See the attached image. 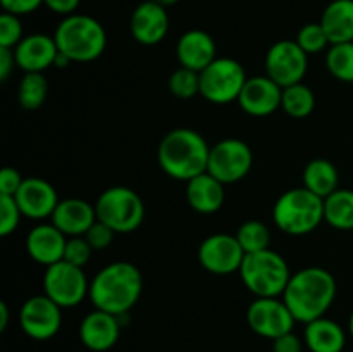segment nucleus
<instances>
[{"mask_svg": "<svg viewBox=\"0 0 353 352\" xmlns=\"http://www.w3.org/2000/svg\"><path fill=\"white\" fill-rule=\"evenodd\" d=\"M281 297L293 317L307 324L323 317L333 306L336 297V280L324 268H303L293 273Z\"/></svg>", "mask_w": 353, "mask_h": 352, "instance_id": "nucleus-1", "label": "nucleus"}, {"mask_svg": "<svg viewBox=\"0 0 353 352\" xmlns=\"http://www.w3.org/2000/svg\"><path fill=\"white\" fill-rule=\"evenodd\" d=\"M143 292L140 269L128 261L107 264L90 282V300L95 309L123 316L134 307Z\"/></svg>", "mask_w": 353, "mask_h": 352, "instance_id": "nucleus-2", "label": "nucleus"}, {"mask_svg": "<svg viewBox=\"0 0 353 352\" xmlns=\"http://www.w3.org/2000/svg\"><path fill=\"white\" fill-rule=\"evenodd\" d=\"M210 145L192 128H176L164 135L157 148V161L162 171L178 182H190L207 173Z\"/></svg>", "mask_w": 353, "mask_h": 352, "instance_id": "nucleus-3", "label": "nucleus"}, {"mask_svg": "<svg viewBox=\"0 0 353 352\" xmlns=\"http://www.w3.org/2000/svg\"><path fill=\"white\" fill-rule=\"evenodd\" d=\"M59 52L71 62H92L105 52L107 33L100 21L86 14H71L55 28Z\"/></svg>", "mask_w": 353, "mask_h": 352, "instance_id": "nucleus-4", "label": "nucleus"}, {"mask_svg": "<svg viewBox=\"0 0 353 352\" xmlns=\"http://www.w3.org/2000/svg\"><path fill=\"white\" fill-rule=\"evenodd\" d=\"M276 226L286 235H309L324 221V199L305 186L286 190L272 207Z\"/></svg>", "mask_w": 353, "mask_h": 352, "instance_id": "nucleus-5", "label": "nucleus"}, {"mask_svg": "<svg viewBox=\"0 0 353 352\" xmlns=\"http://www.w3.org/2000/svg\"><path fill=\"white\" fill-rule=\"evenodd\" d=\"M238 273L248 292L255 297L283 295L293 275L286 259L271 248L245 254Z\"/></svg>", "mask_w": 353, "mask_h": 352, "instance_id": "nucleus-6", "label": "nucleus"}, {"mask_svg": "<svg viewBox=\"0 0 353 352\" xmlns=\"http://www.w3.org/2000/svg\"><path fill=\"white\" fill-rule=\"evenodd\" d=\"M97 219L112 228L116 233H133L141 226L145 206L141 197L128 186H110L95 202Z\"/></svg>", "mask_w": 353, "mask_h": 352, "instance_id": "nucleus-7", "label": "nucleus"}, {"mask_svg": "<svg viewBox=\"0 0 353 352\" xmlns=\"http://www.w3.org/2000/svg\"><path fill=\"white\" fill-rule=\"evenodd\" d=\"M248 76L245 68L231 57H216L200 71V95L212 104L238 100Z\"/></svg>", "mask_w": 353, "mask_h": 352, "instance_id": "nucleus-8", "label": "nucleus"}, {"mask_svg": "<svg viewBox=\"0 0 353 352\" xmlns=\"http://www.w3.org/2000/svg\"><path fill=\"white\" fill-rule=\"evenodd\" d=\"M43 293L57 306L76 307L88 297L90 283L83 268L68 261H59L48 266L43 275Z\"/></svg>", "mask_w": 353, "mask_h": 352, "instance_id": "nucleus-9", "label": "nucleus"}, {"mask_svg": "<svg viewBox=\"0 0 353 352\" xmlns=\"http://www.w3.org/2000/svg\"><path fill=\"white\" fill-rule=\"evenodd\" d=\"M252 164L254 154L250 145L238 138H224L210 147L207 173L224 185H230L248 176Z\"/></svg>", "mask_w": 353, "mask_h": 352, "instance_id": "nucleus-10", "label": "nucleus"}, {"mask_svg": "<svg viewBox=\"0 0 353 352\" xmlns=\"http://www.w3.org/2000/svg\"><path fill=\"white\" fill-rule=\"evenodd\" d=\"M309 69V55L295 40H279L265 54V75L281 88L302 83Z\"/></svg>", "mask_w": 353, "mask_h": 352, "instance_id": "nucleus-11", "label": "nucleus"}, {"mask_svg": "<svg viewBox=\"0 0 353 352\" xmlns=\"http://www.w3.org/2000/svg\"><path fill=\"white\" fill-rule=\"evenodd\" d=\"M247 321L254 333L269 340L293 331L296 323L285 300L278 297H257L248 306Z\"/></svg>", "mask_w": 353, "mask_h": 352, "instance_id": "nucleus-12", "label": "nucleus"}, {"mask_svg": "<svg viewBox=\"0 0 353 352\" xmlns=\"http://www.w3.org/2000/svg\"><path fill=\"white\" fill-rule=\"evenodd\" d=\"M62 307L45 293L24 300L19 309V326L33 340H48L55 337L62 324Z\"/></svg>", "mask_w": 353, "mask_h": 352, "instance_id": "nucleus-13", "label": "nucleus"}, {"mask_svg": "<svg viewBox=\"0 0 353 352\" xmlns=\"http://www.w3.org/2000/svg\"><path fill=\"white\" fill-rule=\"evenodd\" d=\"M245 251L238 242L236 235H209L199 247L200 264L212 275H231L234 271H240Z\"/></svg>", "mask_w": 353, "mask_h": 352, "instance_id": "nucleus-14", "label": "nucleus"}, {"mask_svg": "<svg viewBox=\"0 0 353 352\" xmlns=\"http://www.w3.org/2000/svg\"><path fill=\"white\" fill-rule=\"evenodd\" d=\"M281 97L283 88L268 75L252 76L243 85L236 102L243 113L255 117H265L281 109Z\"/></svg>", "mask_w": 353, "mask_h": 352, "instance_id": "nucleus-15", "label": "nucleus"}, {"mask_svg": "<svg viewBox=\"0 0 353 352\" xmlns=\"http://www.w3.org/2000/svg\"><path fill=\"white\" fill-rule=\"evenodd\" d=\"M14 199H16L23 216L34 221L52 217L55 207L61 202L54 185L48 183L47 179L37 178V176L24 178L23 185L17 190Z\"/></svg>", "mask_w": 353, "mask_h": 352, "instance_id": "nucleus-16", "label": "nucleus"}, {"mask_svg": "<svg viewBox=\"0 0 353 352\" xmlns=\"http://www.w3.org/2000/svg\"><path fill=\"white\" fill-rule=\"evenodd\" d=\"M130 30L138 43L147 47L161 43L169 31L168 10L154 0H145L131 14Z\"/></svg>", "mask_w": 353, "mask_h": 352, "instance_id": "nucleus-17", "label": "nucleus"}, {"mask_svg": "<svg viewBox=\"0 0 353 352\" xmlns=\"http://www.w3.org/2000/svg\"><path fill=\"white\" fill-rule=\"evenodd\" d=\"M121 321L116 314L95 309L83 317L79 324V340L93 352H105L117 344Z\"/></svg>", "mask_w": 353, "mask_h": 352, "instance_id": "nucleus-18", "label": "nucleus"}, {"mask_svg": "<svg viewBox=\"0 0 353 352\" xmlns=\"http://www.w3.org/2000/svg\"><path fill=\"white\" fill-rule=\"evenodd\" d=\"M59 48L54 37L33 33L24 37L14 48L17 68L24 72H43L55 64Z\"/></svg>", "mask_w": 353, "mask_h": 352, "instance_id": "nucleus-19", "label": "nucleus"}, {"mask_svg": "<svg viewBox=\"0 0 353 352\" xmlns=\"http://www.w3.org/2000/svg\"><path fill=\"white\" fill-rule=\"evenodd\" d=\"M68 237L54 223L37 224L26 237V251L38 264L48 266L64 259Z\"/></svg>", "mask_w": 353, "mask_h": 352, "instance_id": "nucleus-20", "label": "nucleus"}, {"mask_svg": "<svg viewBox=\"0 0 353 352\" xmlns=\"http://www.w3.org/2000/svg\"><path fill=\"white\" fill-rule=\"evenodd\" d=\"M97 221L95 206L83 199H64L57 204L50 223H54L65 237H85Z\"/></svg>", "mask_w": 353, "mask_h": 352, "instance_id": "nucleus-21", "label": "nucleus"}, {"mask_svg": "<svg viewBox=\"0 0 353 352\" xmlns=\"http://www.w3.org/2000/svg\"><path fill=\"white\" fill-rule=\"evenodd\" d=\"M214 38L203 30H188L179 37L176 45V57L183 68L200 72L217 57Z\"/></svg>", "mask_w": 353, "mask_h": 352, "instance_id": "nucleus-22", "label": "nucleus"}, {"mask_svg": "<svg viewBox=\"0 0 353 352\" xmlns=\"http://www.w3.org/2000/svg\"><path fill=\"white\" fill-rule=\"evenodd\" d=\"M186 200L196 213H217L224 204V183L209 173H202L186 182Z\"/></svg>", "mask_w": 353, "mask_h": 352, "instance_id": "nucleus-23", "label": "nucleus"}, {"mask_svg": "<svg viewBox=\"0 0 353 352\" xmlns=\"http://www.w3.org/2000/svg\"><path fill=\"white\" fill-rule=\"evenodd\" d=\"M303 342L310 352H343L347 335L341 324L323 316L305 324Z\"/></svg>", "mask_w": 353, "mask_h": 352, "instance_id": "nucleus-24", "label": "nucleus"}, {"mask_svg": "<svg viewBox=\"0 0 353 352\" xmlns=\"http://www.w3.org/2000/svg\"><path fill=\"white\" fill-rule=\"evenodd\" d=\"M319 23L331 45L353 41V0H333L327 3Z\"/></svg>", "mask_w": 353, "mask_h": 352, "instance_id": "nucleus-25", "label": "nucleus"}, {"mask_svg": "<svg viewBox=\"0 0 353 352\" xmlns=\"http://www.w3.org/2000/svg\"><path fill=\"white\" fill-rule=\"evenodd\" d=\"M338 183L340 175L336 166L327 159H312L303 168V186L321 199H326L338 190Z\"/></svg>", "mask_w": 353, "mask_h": 352, "instance_id": "nucleus-26", "label": "nucleus"}, {"mask_svg": "<svg viewBox=\"0 0 353 352\" xmlns=\"http://www.w3.org/2000/svg\"><path fill=\"white\" fill-rule=\"evenodd\" d=\"M324 221L336 230H353V190L338 188L324 199Z\"/></svg>", "mask_w": 353, "mask_h": 352, "instance_id": "nucleus-27", "label": "nucleus"}, {"mask_svg": "<svg viewBox=\"0 0 353 352\" xmlns=\"http://www.w3.org/2000/svg\"><path fill=\"white\" fill-rule=\"evenodd\" d=\"M314 107H316V95H314L312 88L303 81L283 88L281 109L288 116L295 117V119H303L312 114Z\"/></svg>", "mask_w": 353, "mask_h": 352, "instance_id": "nucleus-28", "label": "nucleus"}, {"mask_svg": "<svg viewBox=\"0 0 353 352\" xmlns=\"http://www.w3.org/2000/svg\"><path fill=\"white\" fill-rule=\"evenodd\" d=\"M48 83L43 72H24L17 86V100L24 110H37L47 100Z\"/></svg>", "mask_w": 353, "mask_h": 352, "instance_id": "nucleus-29", "label": "nucleus"}, {"mask_svg": "<svg viewBox=\"0 0 353 352\" xmlns=\"http://www.w3.org/2000/svg\"><path fill=\"white\" fill-rule=\"evenodd\" d=\"M326 68L338 81L353 83V41L331 45L326 52Z\"/></svg>", "mask_w": 353, "mask_h": 352, "instance_id": "nucleus-30", "label": "nucleus"}, {"mask_svg": "<svg viewBox=\"0 0 353 352\" xmlns=\"http://www.w3.org/2000/svg\"><path fill=\"white\" fill-rule=\"evenodd\" d=\"M234 235H236L238 242L243 247L245 254L265 251L271 244V231L262 221L257 219L245 221Z\"/></svg>", "mask_w": 353, "mask_h": 352, "instance_id": "nucleus-31", "label": "nucleus"}, {"mask_svg": "<svg viewBox=\"0 0 353 352\" xmlns=\"http://www.w3.org/2000/svg\"><path fill=\"white\" fill-rule=\"evenodd\" d=\"M169 90L176 99L181 100L200 95V72L179 66L169 78Z\"/></svg>", "mask_w": 353, "mask_h": 352, "instance_id": "nucleus-32", "label": "nucleus"}, {"mask_svg": "<svg viewBox=\"0 0 353 352\" xmlns=\"http://www.w3.org/2000/svg\"><path fill=\"white\" fill-rule=\"evenodd\" d=\"M295 41L300 45V48H302L307 55L319 54V52L331 47L330 38H327L326 31H324L323 24L321 23H309L305 24V26L300 28L299 33H296Z\"/></svg>", "mask_w": 353, "mask_h": 352, "instance_id": "nucleus-33", "label": "nucleus"}, {"mask_svg": "<svg viewBox=\"0 0 353 352\" xmlns=\"http://www.w3.org/2000/svg\"><path fill=\"white\" fill-rule=\"evenodd\" d=\"M21 213L19 206H17L14 197L0 195V235L2 237H9L17 230L21 223Z\"/></svg>", "mask_w": 353, "mask_h": 352, "instance_id": "nucleus-34", "label": "nucleus"}, {"mask_svg": "<svg viewBox=\"0 0 353 352\" xmlns=\"http://www.w3.org/2000/svg\"><path fill=\"white\" fill-rule=\"evenodd\" d=\"M23 38V24H21L19 16L2 12V16H0V47L16 48V45Z\"/></svg>", "mask_w": 353, "mask_h": 352, "instance_id": "nucleus-35", "label": "nucleus"}, {"mask_svg": "<svg viewBox=\"0 0 353 352\" xmlns=\"http://www.w3.org/2000/svg\"><path fill=\"white\" fill-rule=\"evenodd\" d=\"M92 252L93 248L90 247L85 237H69L62 261H68L71 264L83 268L85 264H88L90 257H92Z\"/></svg>", "mask_w": 353, "mask_h": 352, "instance_id": "nucleus-36", "label": "nucleus"}, {"mask_svg": "<svg viewBox=\"0 0 353 352\" xmlns=\"http://www.w3.org/2000/svg\"><path fill=\"white\" fill-rule=\"evenodd\" d=\"M114 235L117 233L112 230V228L107 226L105 223L97 219L95 223L92 224V228L85 233V238L93 251H105V248L112 244Z\"/></svg>", "mask_w": 353, "mask_h": 352, "instance_id": "nucleus-37", "label": "nucleus"}, {"mask_svg": "<svg viewBox=\"0 0 353 352\" xmlns=\"http://www.w3.org/2000/svg\"><path fill=\"white\" fill-rule=\"evenodd\" d=\"M24 178L19 175V171L14 168H3L0 171V195L14 197L17 190L23 185Z\"/></svg>", "mask_w": 353, "mask_h": 352, "instance_id": "nucleus-38", "label": "nucleus"}, {"mask_svg": "<svg viewBox=\"0 0 353 352\" xmlns=\"http://www.w3.org/2000/svg\"><path fill=\"white\" fill-rule=\"evenodd\" d=\"M0 3H2L3 12L26 16L43 6V0H0Z\"/></svg>", "mask_w": 353, "mask_h": 352, "instance_id": "nucleus-39", "label": "nucleus"}, {"mask_svg": "<svg viewBox=\"0 0 353 352\" xmlns=\"http://www.w3.org/2000/svg\"><path fill=\"white\" fill-rule=\"evenodd\" d=\"M303 344L305 342H302L299 335L290 331L272 340V352H302Z\"/></svg>", "mask_w": 353, "mask_h": 352, "instance_id": "nucleus-40", "label": "nucleus"}, {"mask_svg": "<svg viewBox=\"0 0 353 352\" xmlns=\"http://www.w3.org/2000/svg\"><path fill=\"white\" fill-rule=\"evenodd\" d=\"M79 2H81V0H43V6L47 7L48 10H52L54 14L68 17L71 16V14H76Z\"/></svg>", "mask_w": 353, "mask_h": 352, "instance_id": "nucleus-41", "label": "nucleus"}, {"mask_svg": "<svg viewBox=\"0 0 353 352\" xmlns=\"http://www.w3.org/2000/svg\"><path fill=\"white\" fill-rule=\"evenodd\" d=\"M16 64V55H14V48L0 47V79L7 81L10 72L14 71Z\"/></svg>", "mask_w": 353, "mask_h": 352, "instance_id": "nucleus-42", "label": "nucleus"}, {"mask_svg": "<svg viewBox=\"0 0 353 352\" xmlns=\"http://www.w3.org/2000/svg\"><path fill=\"white\" fill-rule=\"evenodd\" d=\"M7 324H9V307H7V304L0 302V331H3L7 328Z\"/></svg>", "mask_w": 353, "mask_h": 352, "instance_id": "nucleus-43", "label": "nucleus"}, {"mask_svg": "<svg viewBox=\"0 0 353 352\" xmlns=\"http://www.w3.org/2000/svg\"><path fill=\"white\" fill-rule=\"evenodd\" d=\"M154 2L161 3L162 7H165V9H168V7H171V6H174V3H178L179 0H154Z\"/></svg>", "mask_w": 353, "mask_h": 352, "instance_id": "nucleus-44", "label": "nucleus"}, {"mask_svg": "<svg viewBox=\"0 0 353 352\" xmlns=\"http://www.w3.org/2000/svg\"><path fill=\"white\" fill-rule=\"evenodd\" d=\"M348 331H350V335H352V338H353V313H352V316H350V321H348Z\"/></svg>", "mask_w": 353, "mask_h": 352, "instance_id": "nucleus-45", "label": "nucleus"}]
</instances>
